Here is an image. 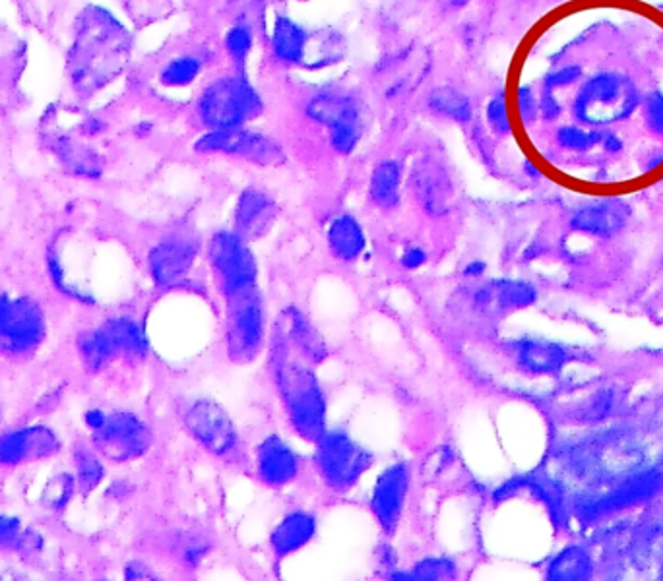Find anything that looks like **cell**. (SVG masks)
I'll return each mask as SVG.
<instances>
[{"instance_id": "cell-1", "label": "cell", "mask_w": 663, "mask_h": 581, "mask_svg": "<svg viewBox=\"0 0 663 581\" xmlns=\"http://www.w3.org/2000/svg\"><path fill=\"white\" fill-rule=\"evenodd\" d=\"M131 49V35L101 7H86L76 17L69 52L70 84L87 97L119 76Z\"/></svg>"}, {"instance_id": "cell-2", "label": "cell", "mask_w": 663, "mask_h": 581, "mask_svg": "<svg viewBox=\"0 0 663 581\" xmlns=\"http://www.w3.org/2000/svg\"><path fill=\"white\" fill-rule=\"evenodd\" d=\"M270 371L289 426L305 443H318L328 431L326 391L314 366L297 355L276 328L272 331Z\"/></svg>"}, {"instance_id": "cell-3", "label": "cell", "mask_w": 663, "mask_h": 581, "mask_svg": "<svg viewBox=\"0 0 663 581\" xmlns=\"http://www.w3.org/2000/svg\"><path fill=\"white\" fill-rule=\"evenodd\" d=\"M268 338V314L258 286L226 296V351L231 363L258 359Z\"/></svg>"}, {"instance_id": "cell-4", "label": "cell", "mask_w": 663, "mask_h": 581, "mask_svg": "<svg viewBox=\"0 0 663 581\" xmlns=\"http://www.w3.org/2000/svg\"><path fill=\"white\" fill-rule=\"evenodd\" d=\"M314 468L334 493H349L373 468L375 456L346 428H328L314 444Z\"/></svg>"}, {"instance_id": "cell-5", "label": "cell", "mask_w": 663, "mask_h": 581, "mask_svg": "<svg viewBox=\"0 0 663 581\" xmlns=\"http://www.w3.org/2000/svg\"><path fill=\"white\" fill-rule=\"evenodd\" d=\"M637 87L620 74L593 76L576 97L575 113L586 124H611L623 121L637 109Z\"/></svg>"}, {"instance_id": "cell-6", "label": "cell", "mask_w": 663, "mask_h": 581, "mask_svg": "<svg viewBox=\"0 0 663 581\" xmlns=\"http://www.w3.org/2000/svg\"><path fill=\"white\" fill-rule=\"evenodd\" d=\"M183 423L192 440L218 460L236 458L241 448V434L233 419L216 399H194L184 411Z\"/></svg>"}, {"instance_id": "cell-7", "label": "cell", "mask_w": 663, "mask_h": 581, "mask_svg": "<svg viewBox=\"0 0 663 581\" xmlns=\"http://www.w3.org/2000/svg\"><path fill=\"white\" fill-rule=\"evenodd\" d=\"M209 266L224 299L258 283V264L249 241L237 231H218L209 239Z\"/></svg>"}, {"instance_id": "cell-8", "label": "cell", "mask_w": 663, "mask_h": 581, "mask_svg": "<svg viewBox=\"0 0 663 581\" xmlns=\"http://www.w3.org/2000/svg\"><path fill=\"white\" fill-rule=\"evenodd\" d=\"M261 97L243 78H224L204 89L201 117L212 131L243 126L244 122L261 113Z\"/></svg>"}, {"instance_id": "cell-9", "label": "cell", "mask_w": 663, "mask_h": 581, "mask_svg": "<svg viewBox=\"0 0 663 581\" xmlns=\"http://www.w3.org/2000/svg\"><path fill=\"white\" fill-rule=\"evenodd\" d=\"M194 148L201 154L241 157L256 166H278L286 159L284 152L274 140L264 136L261 132L244 131L241 126L208 132L196 142Z\"/></svg>"}, {"instance_id": "cell-10", "label": "cell", "mask_w": 663, "mask_h": 581, "mask_svg": "<svg viewBox=\"0 0 663 581\" xmlns=\"http://www.w3.org/2000/svg\"><path fill=\"white\" fill-rule=\"evenodd\" d=\"M410 488L411 468L406 461L390 463L376 477L375 486L371 491L369 508L386 537H393L398 531Z\"/></svg>"}, {"instance_id": "cell-11", "label": "cell", "mask_w": 663, "mask_h": 581, "mask_svg": "<svg viewBox=\"0 0 663 581\" xmlns=\"http://www.w3.org/2000/svg\"><path fill=\"white\" fill-rule=\"evenodd\" d=\"M94 433L97 448L114 461L138 460L154 443L149 426L131 411L107 415L104 425Z\"/></svg>"}, {"instance_id": "cell-12", "label": "cell", "mask_w": 663, "mask_h": 581, "mask_svg": "<svg viewBox=\"0 0 663 581\" xmlns=\"http://www.w3.org/2000/svg\"><path fill=\"white\" fill-rule=\"evenodd\" d=\"M458 301H466L475 314L515 313L532 306L538 301V291L528 281L497 279L471 287L466 296L458 295Z\"/></svg>"}, {"instance_id": "cell-13", "label": "cell", "mask_w": 663, "mask_h": 581, "mask_svg": "<svg viewBox=\"0 0 663 581\" xmlns=\"http://www.w3.org/2000/svg\"><path fill=\"white\" fill-rule=\"evenodd\" d=\"M301 458L279 434H268L254 451V473L262 485L284 488L301 473Z\"/></svg>"}, {"instance_id": "cell-14", "label": "cell", "mask_w": 663, "mask_h": 581, "mask_svg": "<svg viewBox=\"0 0 663 581\" xmlns=\"http://www.w3.org/2000/svg\"><path fill=\"white\" fill-rule=\"evenodd\" d=\"M196 258L198 244L184 237H171L149 251V274L157 287L179 286L191 271Z\"/></svg>"}, {"instance_id": "cell-15", "label": "cell", "mask_w": 663, "mask_h": 581, "mask_svg": "<svg viewBox=\"0 0 663 581\" xmlns=\"http://www.w3.org/2000/svg\"><path fill=\"white\" fill-rule=\"evenodd\" d=\"M276 330L281 334V338L286 339V343L296 351L297 355L305 359L306 363L313 366L323 365L330 356V348L321 330L301 308H297L293 304L281 311Z\"/></svg>"}, {"instance_id": "cell-16", "label": "cell", "mask_w": 663, "mask_h": 581, "mask_svg": "<svg viewBox=\"0 0 663 581\" xmlns=\"http://www.w3.org/2000/svg\"><path fill=\"white\" fill-rule=\"evenodd\" d=\"M411 189L429 216H446L454 206L450 177L435 159H421L411 171Z\"/></svg>"}, {"instance_id": "cell-17", "label": "cell", "mask_w": 663, "mask_h": 581, "mask_svg": "<svg viewBox=\"0 0 663 581\" xmlns=\"http://www.w3.org/2000/svg\"><path fill=\"white\" fill-rule=\"evenodd\" d=\"M45 336V318L41 308L32 299L10 301L9 320L0 348L12 353L34 349Z\"/></svg>"}, {"instance_id": "cell-18", "label": "cell", "mask_w": 663, "mask_h": 581, "mask_svg": "<svg viewBox=\"0 0 663 581\" xmlns=\"http://www.w3.org/2000/svg\"><path fill=\"white\" fill-rule=\"evenodd\" d=\"M236 231L246 241H258L272 231L278 219L276 202L258 189H244L237 198Z\"/></svg>"}, {"instance_id": "cell-19", "label": "cell", "mask_w": 663, "mask_h": 581, "mask_svg": "<svg viewBox=\"0 0 663 581\" xmlns=\"http://www.w3.org/2000/svg\"><path fill=\"white\" fill-rule=\"evenodd\" d=\"M59 450L57 436L45 426H32L0 438V465H16L22 461L49 458Z\"/></svg>"}, {"instance_id": "cell-20", "label": "cell", "mask_w": 663, "mask_h": 581, "mask_svg": "<svg viewBox=\"0 0 663 581\" xmlns=\"http://www.w3.org/2000/svg\"><path fill=\"white\" fill-rule=\"evenodd\" d=\"M318 533V520L313 512L293 510L274 525L270 533V548L278 560L296 555L309 547Z\"/></svg>"}, {"instance_id": "cell-21", "label": "cell", "mask_w": 663, "mask_h": 581, "mask_svg": "<svg viewBox=\"0 0 663 581\" xmlns=\"http://www.w3.org/2000/svg\"><path fill=\"white\" fill-rule=\"evenodd\" d=\"M663 488V469H646L638 475L627 479L619 488L603 496L602 500L592 504L590 512L610 513L625 510L630 506L642 504L648 498H654Z\"/></svg>"}, {"instance_id": "cell-22", "label": "cell", "mask_w": 663, "mask_h": 581, "mask_svg": "<svg viewBox=\"0 0 663 581\" xmlns=\"http://www.w3.org/2000/svg\"><path fill=\"white\" fill-rule=\"evenodd\" d=\"M630 209L620 199H603L586 206L572 217V227L595 237H613L627 226Z\"/></svg>"}, {"instance_id": "cell-23", "label": "cell", "mask_w": 663, "mask_h": 581, "mask_svg": "<svg viewBox=\"0 0 663 581\" xmlns=\"http://www.w3.org/2000/svg\"><path fill=\"white\" fill-rule=\"evenodd\" d=\"M516 361L530 374H557L567 365V351L545 339H522L516 343Z\"/></svg>"}, {"instance_id": "cell-24", "label": "cell", "mask_w": 663, "mask_h": 581, "mask_svg": "<svg viewBox=\"0 0 663 581\" xmlns=\"http://www.w3.org/2000/svg\"><path fill=\"white\" fill-rule=\"evenodd\" d=\"M326 239H328L332 254L338 261H358L359 256L365 252V231L358 219L349 214L338 216L332 221Z\"/></svg>"}, {"instance_id": "cell-25", "label": "cell", "mask_w": 663, "mask_h": 581, "mask_svg": "<svg viewBox=\"0 0 663 581\" xmlns=\"http://www.w3.org/2000/svg\"><path fill=\"white\" fill-rule=\"evenodd\" d=\"M51 149L70 173L87 179H97L104 173V159L86 144H80L69 136H57L51 140Z\"/></svg>"}, {"instance_id": "cell-26", "label": "cell", "mask_w": 663, "mask_h": 581, "mask_svg": "<svg viewBox=\"0 0 663 581\" xmlns=\"http://www.w3.org/2000/svg\"><path fill=\"white\" fill-rule=\"evenodd\" d=\"M306 114L328 129L343 124H359V107L355 99L332 92L314 97L306 107Z\"/></svg>"}, {"instance_id": "cell-27", "label": "cell", "mask_w": 663, "mask_h": 581, "mask_svg": "<svg viewBox=\"0 0 663 581\" xmlns=\"http://www.w3.org/2000/svg\"><path fill=\"white\" fill-rule=\"evenodd\" d=\"M104 330L111 339L117 355L136 356V359L148 355L149 343L146 331L142 328V324L131 316H119L107 322Z\"/></svg>"}, {"instance_id": "cell-28", "label": "cell", "mask_w": 663, "mask_h": 581, "mask_svg": "<svg viewBox=\"0 0 663 581\" xmlns=\"http://www.w3.org/2000/svg\"><path fill=\"white\" fill-rule=\"evenodd\" d=\"M401 167L394 159H386L375 167L369 183V196L375 206L394 209L400 204Z\"/></svg>"}, {"instance_id": "cell-29", "label": "cell", "mask_w": 663, "mask_h": 581, "mask_svg": "<svg viewBox=\"0 0 663 581\" xmlns=\"http://www.w3.org/2000/svg\"><path fill=\"white\" fill-rule=\"evenodd\" d=\"M305 29L289 17H278L272 32V47L279 61L297 64L305 57Z\"/></svg>"}, {"instance_id": "cell-30", "label": "cell", "mask_w": 663, "mask_h": 581, "mask_svg": "<svg viewBox=\"0 0 663 581\" xmlns=\"http://www.w3.org/2000/svg\"><path fill=\"white\" fill-rule=\"evenodd\" d=\"M592 573V558L584 548L567 547L551 560L545 576L551 581H584L590 580Z\"/></svg>"}, {"instance_id": "cell-31", "label": "cell", "mask_w": 663, "mask_h": 581, "mask_svg": "<svg viewBox=\"0 0 663 581\" xmlns=\"http://www.w3.org/2000/svg\"><path fill=\"white\" fill-rule=\"evenodd\" d=\"M429 107L436 114H443L456 122H468L471 119L470 99L454 87H436L429 96Z\"/></svg>"}, {"instance_id": "cell-32", "label": "cell", "mask_w": 663, "mask_h": 581, "mask_svg": "<svg viewBox=\"0 0 663 581\" xmlns=\"http://www.w3.org/2000/svg\"><path fill=\"white\" fill-rule=\"evenodd\" d=\"M80 351H82L86 365L89 368H94V371L104 368L117 355L113 343H111V339H109L104 328L87 331L86 336H82V339H80Z\"/></svg>"}, {"instance_id": "cell-33", "label": "cell", "mask_w": 663, "mask_h": 581, "mask_svg": "<svg viewBox=\"0 0 663 581\" xmlns=\"http://www.w3.org/2000/svg\"><path fill=\"white\" fill-rule=\"evenodd\" d=\"M411 581H450L458 578V565L448 556H425L410 570Z\"/></svg>"}, {"instance_id": "cell-34", "label": "cell", "mask_w": 663, "mask_h": 581, "mask_svg": "<svg viewBox=\"0 0 663 581\" xmlns=\"http://www.w3.org/2000/svg\"><path fill=\"white\" fill-rule=\"evenodd\" d=\"M201 74V62L192 57H181L169 62L161 72V84L169 87L189 86Z\"/></svg>"}, {"instance_id": "cell-35", "label": "cell", "mask_w": 663, "mask_h": 581, "mask_svg": "<svg viewBox=\"0 0 663 581\" xmlns=\"http://www.w3.org/2000/svg\"><path fill=\"white\" fill-rule=\"evenodd\" d=\"M76 468H79V483L84 493L94 491L101 483L104 465L99 463L96 456H92L87 451H79L76 453Z\"/></svg>"}, {"instance_id": "cell-36", "label": "cell", "mask_w": 663, "mask_h": 581, "mask_svg": "<svg viewBox=\"0 0 663 581\" xmlns=\"http://www.w3.org/2000/svg\"><path fill=\"white\" fill-rule=\"evenodd\" d=\"M557 140L563 148L584 152V149L592 148L600 140H603V134L580 131V129H575V126H565V129L558 131Z\"/></svg>"}, {"instance_id": "cell-37", "label": "cell", "mask_w": 663, "mask_h": 581, "mask_svg": "<svg viewBox=\"0 0 663 581\" xmlns=\"http://www.w3.org/2000/svg\"><path fill=\"white\" fill-rule=\"evenodd\" d=\"M226 47L237 62H244L253 49V35L244 26L231 27L226 35Z\"/></svg>"}, {"instance_id": "cell-38", "label": "cell", "mask_w": 663, "mask_h": 581, "mask_svg": "<svg viewBox=\"0 0 663 581\" xmlns=\"http://www.w3.org/2000/svg\"><path fill=\"white\" fill-rule=\"evenodd\" d=\"M359 138H361L359 124H343V126L330 129L332 148L343 156H349L353 149L358 148Z\"/></svg>"}, {"instance_id": "cell-39", "label": "cell", "mask_w": 663, "mask_h": 581, "mask_svg": "<svg viewBox=\"0 0 663 581\" xmlns=\"http://www.w3.org/2000/svg\"><path fill=\"white\" fill-rule=\"evenodd\" d=\"M72 486H74V483L69 475H59V477L52 479L51 483L45 486L44 504L51 506V508H62L72 496Z\"/></svg>"}, {"instance_id": "cell-40", "label": "cell", "mask_w": 663, "mask_h": 581, "mask_svg": "<svg viewBox=\"0 0 663 581\" xmlns=\"http://www.w3.org/2000/svg\"><path fill=\"white\" fill-rule=\"evenodd\" d=\"M489 124L493 126V131L498 134H508L510 132V121H508V111H506L505 97H495L487 105Z\"/></svg>"}, {"instance_id": "cell-41", "label": "cell", "mask_w": 663, "mask_h": 581, "mask_svg": "<svg viewBox=\"0 0 663 581\" xmlns=\"http://www.w3.org/2000/svg\"><path fill=\"white\" fill-rule=\"evenodd\" d=\"M375 560L376 566L383 570L384 576L388 572H393L398 568V553H396V547L390 545V543H378L375 548Z\"/></svg>"}, {"instance_id": "cell-42", "label": "cell", "mask_w": 663, "mask_h": 581, "mask_svg": "<svg viewBox=\"0 0 663 581\" xmlns=\"http://www.w3.org/2000/svg\"><path fill=\"white\" fill-rule=\"evenodd\" d=\"M429 256L425 249L421 246H410L406 251L401 252L400 266L408 271H415V269L423 268L427 264Z\"/></svg>"}, {"instance_id": "cell-43", "label": "cell", "mask_w": 663, "mask_h": 581, "mask_svg": "<svg viewBox=\"0 0 663 581\" xmlns=\"http://www.w3.org/2000/svg\"><path fill=\"white\" fill-rule=\"evenodd\" d=\"M208 553V543H204V541H189L183 547L184 565L196 568V566L202 565V560L206 558Z\"/></svg>"}, {"instance_id": "cell-44", "label": "cell", "mask_w": 663, "mask_h": 581, "mask_svg": "<svg viewBox=\"0 0 663 581\" xmlns=\"http://www.w3.org/2000/svg\"><path fill=\"white\" fill-rule=\"evenodd\" d=\"M648 124L650 129L663 136V96L662 94H655V96L648 99Z\"/></svg>"}, {"instance_id": "cell-45", "label": "cell", "mask_w": 663, "mask_h": 581, "mask_svg": "<svg viewBox=\"0 0 663 581\" xmlns=\"http://www.w3.org/2000/svg\"><path fill=\"white\" fill-rule=\"evenodd\" d=\"M518 107H520V114H522L523 121L530 122L535 119L538 104H535L532 87H520V92H518Z\"/></svg>"}, {"instance_id": "cell-46", "label": "cell", "mask_w": 663, "mask_h": 581, "mask_svg": "<svg viewBox=\"0 0 663 581\" xmlns=\"http://www.w3.org/2000/svg\"><path fill=\"white\" fill-rule=\"evenodd\" d=\"M580 76V69L578 66H565V69H558L557 72H553L545 80V84H547V89H553V87L568 86V84H572Z\"/></svg>"}, {"instance_id": "cell-47", "label": "cell", "mask_w": 663, "mask_h": 581, "mask_svg": "<svg viewBox=\"0 0 663 581\" xmlns=\"http://www.w3.org/2000/svg\"><path fill=\"white\" fill-rule=\"evenodd\" d=\"M20 535V521L10 516H0V545L17 543Z\"/></svg>"}, {"instance_id": "cell-48", "label": "cell", "mask_w": 663, "mask_h": 581, "mask_svg": "<svg viewBox=\"0 0 663 581\" xmlns=\"http://www.w3.org/2000/svg\"><path fill=\"white\" fill-rule=\"evenodd\" d=\"M126 580H156L157 576L154 570H149L148 566L142 562H131L124 570Z\"/></svg>"}, {"instance_id": "cell-49", "label": "cell", "mask_w": 663, "mask_h": 581, "mask_svg": "<svg viewBox=\"0 0 663 581\" xmlns=\"http://www.w3.org/2000/svg\"><path fill=\"white\" fill-rule=\"evenodd\" d=\"M541 113L545 114L547 119H553V117H557L558 114V105L553 96H551V89L543 96L541 99Z\"/></svg>"}, {"instance_id": "cell-50", "label": "cell", "mask_w": 663, "mask_h": 581, "mask_svg": "<svg viewBox=\"0 0 663 581\" xmlns=\"http://www.w3.org/2000/svg\"><path fill=\"white\" fill-rule=\"evenodd\" d=\"M485 269H487V266H485V262L473 261L470 262V264H466V266H463L462 274L463 276H466V278H481V276L485 274Z\"/></svg>"}, {"instance_id": "cell-51", "label": "cell", "mask_w": 663, "mask_h": 581, "mask_svg": "<svg viewBox=\"0 0 663 581\" xmlns=\"http://www.w3.org/2000/svg\"><path fill=\"white\" fill-rule=\"evenodd\" d=\"M10 301L4 295H0V343L4 338V330H7V320H9Z\"/></svg>"}, {"instance_id": "cell-52", "label": "cell", "mask_w": 663, "mask_h": 581, "mask_svg": "<svg viewBox=\"0 0 663 581\" xmlns=\"http://www.w3.org/2000/svg\"><path fill=\"white\" fill-rule=\"evenodd\" d=\"M104 129V121H99L96 117H89V119H86V122L82 124V132H84L86 136H96V134H99Z\"/></svg>"}, {"instance_id": "cell-53", "label": "cell", "mask_w": 663, "mask_h": 581, "mask_svg": "<svg viewBox=\"0 0 663 581\" xmlns=\"http://www.w3.org/2000/svg\"><path fill=\"white\" fill-rule=\"evenodd\" d=\"M105 419H107V415H105L104 411H99V409H92V411H87L86 413V423L92 431H97L99 426L104 425Z\"/></svg>"}, {"instance_id": "cell-54", "label": "cell", "mask_w": 663, "mask_h": 581, "mask_svg": "<svg viewBox=\"0 0 663 581\" xmlns=\"http://www.w3.org/2000/svg\"><path fill=\"white\" fill-rule=\"evenodd\" d=\"M603 144H605V148L610 149V152H619L620 149V140L613 138V136H605Z\"/></svg>"}, {"instance_id": "cell-55", "label": "cell", "mask_w": 663, "mask_h": 581, "mask_svg": "<svg viewBox=\"0 0 663 581\" xmlns=\"http://www.w3.org/2000/svg\"><path fill=\"white\" fill-rule=\"evenodd\" d=\"M450 2H453L454 7H462L468 0H450Z\"/></svg>"}]
</instances>
